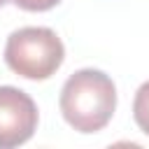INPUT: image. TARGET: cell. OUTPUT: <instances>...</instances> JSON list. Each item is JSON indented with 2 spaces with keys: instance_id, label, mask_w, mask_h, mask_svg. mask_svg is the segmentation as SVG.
<instances>
[{
  "instance_id": "cell-1",
  "label": "cell",
  "mask_w": 149,
  "mask_h": 149,
  "mask_svg": "<svg viewBox=\"0 0 149 149\" xmlns=\"http://www.w3.org/2000/svg\"><path fill=\"white\" fill-rule=\"evenodd\" d=\"M116 109V86L93 68L77 70L61 88V114L79 133L102 130Z\"/></svg>"
},
{
  "instance_id": "cell-2",
  "label": "cell",
  "mask_w": 149,
  "mask_h": 149,
  "mask_svg": "<svg viewBox=\"0 0 149 149\" xmlns=\"http://www.w3.org/2000/svg\"><path fill=\"white\" fill-rule=\"evenodd\" d=\"M65 58V47L51 28H19L7 37L5 63L26 79H49Z\"/></svg>"
},
{
  "instance_id": "cell-3",
  "label": "cell",
  "mask_w": 149,
  "mask_h": 149,
  "mask_svg": "<svg viewBox=\"0 0 149 149\" xmlns=\"http://www.w3.org/2000/svg\"><path fill=\"white\" fill-rule=\"evenodd\" d=\"M35 128L37 107L33 98L16 86H0V149L28 142Z\"/></svg>"
},
{
  "instance_id": "cell-4",
  "label": "cell",
  "mask_w": 149,
  "mask_h": 149,
  "mask_svg": "<svg viewBox=\"0 0 149 149\" xmlns=\"http://www.w3.org/2000/svg\"><path fill=\"white\" fill-rule=\"evenodd\" d=\"M133 119L140 126V130L149 135V81H144L137 88V93H135V100H133Z\"/></svg>"
},
{
  "instance_id": "cell-5",
  "label": "cell",
  "mask_w": 149,
  "mask_h": 149,
  "mask_svg": "<svg viewBox=\"0 0 149 149\" xmlns=\"http://www.w3.org/2000/svg\"><path fill=\"white\" fill-rule=\"evenodd\" d=\"M12 2L26 12H47V9L56 7L61 0H12Z\"/></svg>"
},
{
  "instance_id": "cell-6",
  "label": "cell",
  "mask_w": 149,
  "mask_h": 149,
  "mask_svg": "<svg viewBox=\"0 0 149 149\" xmlns=\"http://www.w3.org/2000/svg\"><path fill=\"white\" fill-rule=\"evenodd\" d=\"M5 2H7V0H0V7H2V5H5Z\"/></svg>"
}]
</instances>
